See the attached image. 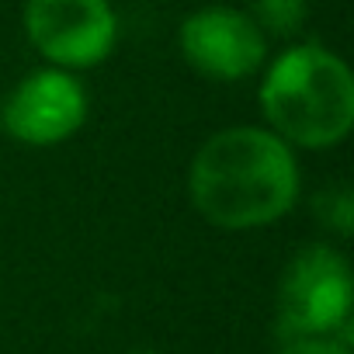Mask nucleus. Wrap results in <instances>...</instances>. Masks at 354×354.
Wrapping results in <instances>:
<instances>
[{
  "label": "nucleus",
  "mask_w": 354,
  "mask_h": 354,
  "mask_svg": "<svg viewBox=\"0 0 354 354\" xmlns=\"http://www.w3.org/2000/svg\"><path fill=\"white\" fill-rule=\"evenodd\" d=\"M192 198L223 230H257L281 219L299 195L295 156L268 129H226L192 163Z\"/></svg>",
  "instance_id": "f257e3e1"
},
{
  "label": "nucleus",
  "mask_w": 354,
  "mask_h": 354,
  "mask_svg": "<svg viewBox=\"0 0 354 354\" xmlns=\"http://www.w3.org/2000/svg\"><path fill=\"white\" fill-rule=\"evenodd\" d=\"M25 28L32 46L59 66H97L118 35L108 0H28Z\"/></svg>",
  "instance_id": "20e7f679"
},
{
  "label": "nucleus",
  "mask_w": 354,
  "mask_h": 354,
  "mask_svg": "<svg viewBox=\"0 0 354 354\" xmlns=\"http://www.w3.org/2000/svg\"><path fill=\"white\" fill-rule=\"evenodd\" d=\"M278 354H347V347L330 337H306V340H288Z\"/></svg>",
  "instance_id": "1a4fd4ad"
},
{
  "label": "nucleus",
  "mask_w": 354,
  "mask_h": 354,
  "mask_svg": "<svg viewBox=\"0 0 354 354\" xmlns=\"http://www.w3.org/2000/svg\"><path fill=\"white\" fill-rule=\"evenodd\" d=\"M261 108L278 139L306 149L337 146L354 122L351 70L319 46H295L271 63Z\"/></svg>",
  "instance_id": "f03ea898"
},
{
  "label": "nucleus",
  "mask_w": 354,
  "mask_h": 354,
  "mask_svg": "<svg viewBox=\"0 0 354 354\" xmlns=\"http://www.w3.org/2000/svg\"><path fill=\"white\" fill-rule=\"evenodd\" d=\"M351 271L330 247H306L292 257L278 285V337H326L347 323Z\"/></svg>",
  "instance_id": "7ed1b4c3"
},
{
  "label": "nucleus",
  "mask_w": 354,
  "mask_h": 354,
  "mask_svg": "<svg viewBox=\"0 0 354 354\" xmlns=\"http://www.w3.org/2000/svg\"><path fill=\"white\" fill-rule=\"evenodd\" d=\"M309 0H254L257 28H268L274 35H292L306 21Z\"/></svg>",
  "instance_id": "0eeeda50"
},
{
  "label": "nucleus",
  "mask_w": 354,
  "mask_h": 354,
  "mask_svg": "<svg viewBox=\"0 0 354 354\" xmlns=\"http://www.w3.org/2000/svg\"><path fill=\"white\" fill-rule=\"evenodd\" d=\"M84 115H87V97L80 84L59 70H42L11 91L4 111H0V122L18 142L53 146L73 136Z\"/></svg>",
  "instance_id": "423d86ee"
},
{
  "label": "nucleus",
  "mask_w": 354,
  "mask_h": 354,
  "mask_svg": "<svg viewBox=\"0 0 354 354\" xmlns=\"http://www.w3.org/2000/svg\"><path fill=\"white\" fill-rule=\"evenodd\" d=\"M316 216L323 219V226H330L340 236H351L354 230V198L347 188H330L316 195Z\"/></svg>",
  "instance_id": "6e6552de"
},
{
  "label": "nucleus",
  "mask_w": 354,
  "mask_h": 354,
  "mask_svg": "<svg viewBox=\"0 0 354 354\" xmlns=\"http://www.w3.org/2000/svg\"><path fill=\"white\" fill-rule=\"evenodd\" d=\"M264 28L233 8H205L181 25L185 59L212 80L250 77L264 63Z\"/></svg>",
  "instance_id": "39448f33"
},
{
  "label": "nucleus",
  "mask_w": 354,
  "mask_h": 354,
  "mask_svg": "<svg viewBox=\"0 0 354 354\" xmlns=\"http://www.w3.org/2000/svg\"><path fill=\"white\" fill-rule=\"evenodd\" d=\"M139 354H156V351H139Z\"/></svg>",
  "instance_id": "9d476101"
}]
</instances>
